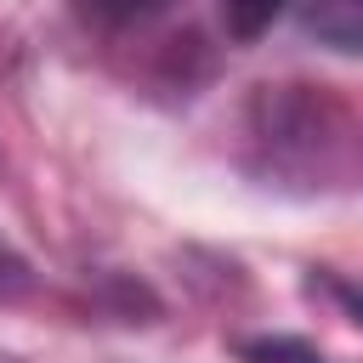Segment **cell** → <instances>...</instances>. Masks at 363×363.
<instances>
[{"instance_id": "cell-1", "label": "cell", "mask_w": 363, "mask_h": 363, "mask_svg": "<svg viewBox=\"0 0 363 363\" xmlns=\"http://www.w3.org/2000/svg\"><path fill=\"white\" fill-rule=\"evenodd\" d=\"M301 28L335 57H363V0H306Z\"/></svg>"}, {"instance_id": "cell-2", "label": "cell", "mask_w": 363, "mask_h": 363, "mask_svg": "<svg viewBox=\"0 0 363 363\" xmlns=\"http://www.w3.org/2000/svg\"><path fill=\"white\" fill-rule=\"evenodd\" d=\"M284 6H289V0H216V17H221V28H227V40L250 45V40H261V34L278 23Z\"/></svg>"}, {"instance_id": "cell-3", "label": "cell", "mask_w": 363, "mask_h": 363, "mask_svg": "<svg viewBox=\"0 0 363 363\" xmlns=\"http://www.w3.org/2000/svg\"><path fill=\"white\" fill-rule=\"evenodd\" d=\"M238 357L244 363H329L301 335H250V340H238Z\"/></svg>"}, {"instance_id": "cell-4", "label": "cell", "mask_w": 363, "mask_h": 363, "mask_svg": "<svg viewBox=\"0 0 363 363\" xmlns=\"http://www.w3.org/2000/svg\"><path fill=\"white\" fill-rule=\"evenodd\" d=\"M74 6H79V17H91V23H102V28H125V23L153 17V11L170 6V0H74Z\"/></svg>"}, {"instance_id": "cell-5", "label": "cell", "mask_w": 363, "mask_h": 363, "mask_svg": "<svg viewBox=\"0 0 363 363\" xmlns=\"http://www.w3.org/2000/svg\"><path fill=\"white\" fill-rule=\"evenodd\" d=\"M318 289L363 329V278H346V272H335V267H318Z\"/></svg>"}, {"instance_id": "cell-6", "label": "cell", "mask_w": 363, "mask_h": 363, "mask_svg": "<svg viewBox=\"0 0 363 363\" xmlns=\"http://www.w3.org/2000/svg\"><path fill=\"white\" fill-rule=\"evenodd\" d=\"M23 284H28V267H23V255L0 238V301H11V295H23Z\"/></svg>"}]
</instances>
